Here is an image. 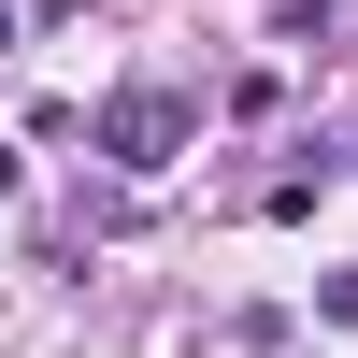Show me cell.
Wrapping results in <instances>:
<instances>
[{
    "label": "cell",
    "mask_w": 358,
    "mask_h": 358,
    "mask_svg": "<svg viewBox=\"0 0 358 358\" xmlns=\"http://www.w3.org/2000/svg\"><path fill=\"white\" fill-rule=\"evenodd\" d=\"M172 143H187V101H172V86H129V101L101 115V158H115V172H158Z\"/></svg>",
    "instance_id": "obj_1"
}]
</instances>
